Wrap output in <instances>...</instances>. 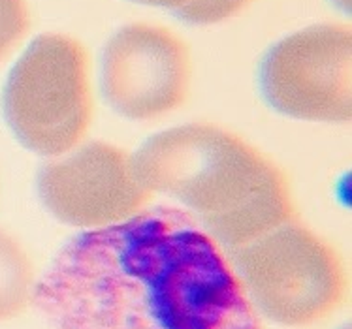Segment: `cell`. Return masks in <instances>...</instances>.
Instances as JSON below:
<instances>
[{"label": "cell", "mask_w": 352, "mask_h": 329, "mask_svg": "<svg viewBox=\"0 0 352 329\" xmlns=\"http://www.w3.org/2000/svg\"><path fill=\"white\" fill-rule=\"evenodd\" d=\"M36 301L57 329H262L228 252L175 209L81 231Z\"/></svg>", "instance_id": "obj_1"}, {"label": "cell", "mask_w": 352, "mask_h": 329, "mask_svg": "<svg viewBox=\"0 0 352 329\" xmlns=\"http://www.w3.org/2000/svg\"><path fill=\"white\" fill-rule=\"evenodd\" d=\"M134 162L153 196L179 201L226 252L298 218L285 170L219 124L188 122L160 130L134 152Z\"/></svg>", "instance_id": "obj_2"}, {"label": "cell", "mask_w": 352, "mask_h": 329, "mask_svg": "<svg viewBox=\"0 0 352 329\" xmlns=\"http://www.w3.org/2000/svg\"><path fill=\"white\" fill-rule=\"evenodd\" d=\"M247 299L264 322L311 329L346 305L351 280L343 256L294 218L228 252Z\"/></svg>", "instance_id": "obj_3"}, {"label": "cell", "mask_w": 352, "mask_h": 329, "mask_svg": "<svg viewBox=\"0 0 352 329\" xmlns=\"http://www.w3.org/2000/svg\"><path fill=\"white\" fill-rule=\"evenodd\" d=\"M2 113L19 144L55 158L87 141L94 122L89 51L63 32L40 34L8 73Z\"/></svg>", "instance_id": "obj_4"}, {"label": "cell", "mask_w": 352, "mask_h": 329, "mask_svg": "<svg viewBox=\"0 0 352 329\" xmlns=\"http://www.w3.org/2000/svg\"><path fill=\"white\" fill-rule=\"evenodd\" d=\"M258 85L267 106L285 117L351 122V25L318 23L280 38L262 57Z\"/></svg>", "instance_id": "obj_5"}, {"label": "cell", "mask_w": 352, "mask_h": 329, "mask_svg": "<svg viewBox=\"0 0 352 329\" xmlns=\"http://www.w3.org/2000/svg\"><path fill=\"white\" fill-rule=\"evenodd\" d=\"M36 188L53 218L81 231L130 220L153 200L138 175L134 155L98 139L47 158L38 172Z\"/></svg>", "instance_id": "obj_6"}, {"label": "cell", "mask_w": 352, "mask_h": 329, "mask_svg": "<svg viewBox=\"0 0 352 329\" xmlns=\"http://www.w3.org/2000/svg\"><path fill=\"white\" fill-rule=\"evenodd\" d=\"M192 87L188 43L158 23H130L109 38L102 55V91L129 121L168 117L187 104Z\"/></svg>", "instance_id": "obj_7"}, {"label": "cell", "mask_w": 352, "mask_h": 329, "mask_svg": "<svg viewBox=\"0 0 352 329\" xmlns=\"http://www.w3.org/2000/svg\"><path fill=\"white\" fill-rule=\"evenodd\" d=\"M38 282L36 265L25 245L0 228V324L21 318L36 303Z\"/></svg>", "instance_id": "obj_8"}, {"label": "cell", "mask_w": 352, "mask_h": 329, "mask_svg": "<svg viewBox=\"0 0 352 329\" xmlns=\"http://www.w3.org/2000/svg\"><path fill=\"white\" fill-rule=\"evenodd\" d=\"M29 29V0H0V63L14 53Z\"/></svg>", "instance_id": "obj_9"}, {"label": "cell", "mask_w": 352, "mask_h": 329, "mask_svg": "<svg viewBox=\"0 0 352 329\" xmlns=\"http://www.w3.org/2000/svg\"><path fill=\"white\" fill-rule=\"evenodd\" d=\"M254 0H188L175 14L192 25H215L230 19Z\"/></svg>", "instance_id": "obj_10"}, {"label": "cell", "mask_w": 352, "mask_h": 329, "mask_svg": "<svg viewBox=\"0 0 352 329\" xmlns=\"http://www.w3.org/2000/svg\"><path fill=\"white\" fill-rule=\"evenodd\" d=\"M136 4H144V6L151 8H164V10H173L177 12L181 6H185L188 0H132Z\"/></svg>", "instance_id": "obj_11"}, {"label": "cell", "mask_w": 352, "mask_h": 329, "mask_svg": "<svg viewBox=\"0 0 352 329\" xmlns=\"http://www.w3.org/2000/svg\"><path fill=\"white\" fill-rule=\"evenodd\" d=\"M339 329H351V324H345L343 328H339Z\"/></svg>", "instance_id": "obj_12"}]
</instances>
